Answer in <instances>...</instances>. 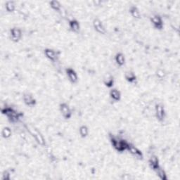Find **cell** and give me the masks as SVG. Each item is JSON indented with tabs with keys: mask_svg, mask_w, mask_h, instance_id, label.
Returning <instances> with one entry per match:
<instances>
[{
	"mask_svg": "<svg viewBox=\"0 0 180 180\" xmlns=\"http://www.w3.org/2000/svg\"><path fill=\"white\" fill-rule=\"evenodd\" d=\"M124 78L129 83H134L137 81V76L133 71H127L124 73Z\"/></svg>",
	"mask_w": 180,
	"mask_h": 180,
	"instance_id": "9a60e30c",
	"label": "cell"
},
{
	"mask_svg": "<svg viewBox=\"0 0 180 180\" xmlns=\"http://www.w3.org/2000/svg\"><path fill=\"white\" fill-rule=\"evenodd\" d=\"M110 97L111 98L113 101H119L121 99V94L120 91H118L117 89L113 88L110 91Z\"/></svg>",
	"mask_w": 180,
	"mask_h": 180,
	"instance_id": "2e32d148",
	"label": "cell"
},
{
	"mask_svg": "<svg viewBox=\"0 0 180 180\" xmlns=\"http://www.w3.org/2000/svg\"><path fill=\"white\" fill-rule=\"evenodd\" d=\"M93 26L97 32L101 35H105L106 33V30L102 22L99 18H95L93 21Z\"/></svg>",
	"mask_w": 180,
	"mask_h": 180,
	"instance_id": "9c48e42d",
	"label": "cell"
},
{
	"mask_svg": "<svg viewBox=\"0 0 180 180\" xmlns=\"http://www.w3.org/2000/svg\"><path fill=\"white\" fill-rule=\"evenodd\" d=\"M26 127L27 131L29 132L30 134H31L33 137H34V139H35V141L37 142V143L39 145H40L41 146H45L46 142L43 137V135L41 134V133L39 131L36 127H35L34 126H32V124H26Z\"/></svg>",
	"mask_w": 180,
	"mask_h": 180,
	"instance_id": "3957f363",
	"label": "cell"
},
{
	"mask_svg": "<svg viewBox=\"0 0 180 180\" xmlns=\"http://www.w3.org/2000/svg\"><path fill=\"white\" fill-rule=\"evenodd\" d=\"M11 40L14 42H17L22 37V31L18 27H13L10 30Z\"/></svg>",
	"mask_w": 180,
	"mask_h": 180,
	"instance_id": "52a82bcc",
	"label": "cell"
},
{
	"mask_svg": "<svg viewBox=\"0 0 180 180\" xmlns=\"http://www.w3.org/2000/svg\"><path fill=\"white\" fill-rule=\"evenodd\" d=\"M115 61L119 66H124V63H125V57H124V55L123 53H121V52L116 54L115 56Z\"/></svg>",
	"mask_w": 180,
	"mask_h": 180,
	"instance_id": "e0dca14e",
	"label": "cell"
},
{
	"mask_svg": "<svg viewBox=\"0 0 180 180\" xmlns=\"http://www.w3.org/2000/svg\"><path fill=\"white\" fill-rule=\"evenodd\" d=\"M12 130L9 127H5L3 128L2 131V136L4 139H9L12 136Z\"/></svg>",
	"mask_w": 180,
	"mask_h": 180,
	"instance_id": "603a6c76",
	"label": "cell"
},
{
	"mask_svg": "<svg viewBox=\"0 0 180 180\" xmlns=\"http://www.w3.org/2000/svg\"><path fill=\"white\" fill-rule=\"evenodd\" d=\"M2 114L7 116L11 123H17V122H18V120H20L22 116H23V114H22L21 113H18V111H16L15 109H13V108L11 107L2 108Z\"/></svg>",
	"mask_w": 180,
	"mask_h": 180,
	"instance_id": "7a4b0ae2",
	"label": "cell"
},
{
	"mask_svg": "<svg viewBox=\"0 0 180 180\" xmlns=\"http://www.w3.org/2000/svg\"><path fill=\"white\" fill-rule=\"evenodd\" d=\"M129 13L132 15L133 18L135 19H140L141 18V13L138 8L135 6H131L129 8Z\"/></svg>",
	"mask_w": 180,
	"mask_h": 180,
	"instance_id": "d6986e66",
	"label": "cell"
},
{
	"mask_svg": "<svg viewBox=\"0 0 180 180\" xmlns=\"http://www.w3.org/2000/svg\"><path fill=\"white\" fill-rule=\"evenodd\" d=\"M150 20L155 28L158 30L163 29V22L162 20V18L160 17L159 15H153V16H151Z\"/></svg>",
	"mask_w": 180,
	"mask_h": 180,
	"instance_id": "ba28073f",
	"label": "cell"
},
{
	"mask_svg": "<svg viewBox=\"0 0 180 180\" xmlns=\"http://www.w3.org/2000/svg\"><path fill=\"white\" fill-rule=\"evenodd\" d=\"M154 171L156 172L157 176L160 179H162V180L168 179V177H167V174H166L165 171L163 170L160 166H159L158 168H157Z\"/></svg>",
	"mask_w": 180,
	"mask_h": 180,
	"instance_id": "ffe728a7",
	"label": "cell"
},
{
	"mask_svg": "<svg viewBox=\"0 0 180 180\" xmlns=\"http://www.w3.org/2000/svg\"><path fill=\"white\" fill-rule=\"evenodd\" d=\"M155 115H156V118L159 121L162 122L165 120V110L163 104L159 103L156 105V107H155Z\"/></svg>",
	"mask_w": 180,
	"mask_h": 180,
	"instance_id": "277c9868",
	"label": "cell"
},
{
	"mask_svg": "<svg viewBox=\"0 0 180 180\" xmlns=\"http://www.w3.org/2000/svg\"><path fill=\"white\" fill-rule=\"evenodd\" d=\"M60 111L63 117L65 119H70L72 116V110L69 107L68 104L66 103H62L59 106Z\"/></svg>",
	"mask_w": 180,
	"mask_h": 180,
	"instance_id": "8992f818",
	"label": "cell"
},
{
	"mask_svg": "<svg viewBox=\"0 0 180 180\" xmlns=\"http://www.w3.org/2000/svg\"><path fill=\"white\" fill-rule=\"evenodd\" d=\"M66 75H67L68 80H70L71 82L75 84V83H77V81H78V76H77V74L73 68H66Z\"/></svg>",
	"mask_w": 180,
	"mask_h": 180,
	"instance_id": "30bf717a",
	"label": "cell"
},
{
	"mask_svg": "<svg viewBox=\"0 0 180 180\" xmlns=\"http://www.w3.org/2000/svg\"><path fill=\"white\" fill-rule=\"evenodd\" d=\"M69 27L72 31L74 32H78L80 30L79 22L75 19H73V20L69 21Z\"/></svg>",
	"mask_w": 180,
	"mask_h": 180,
	"instance_id": "ac0fdd59",
	"label": "cell"
},
{
	"mask_svg": "<svg viewBox=\"0 0 180 180\" xmlns=\"http://www.w3.org/2000/svg\"><path fill=\"white\" fill-rule=\"evenodd\" d=\"M127 151H128L130 153H131L133 156H134L136 158L139 160H142L144 158V155L142 152L141 151L139 148H137L134 145L132 144L129 143L128 146H127Z\"/></svg>",
	"mask_w": 180,
	"mask_h": 180,
	"instance_id": "5b68a950",
	"label": "cell"
},
{
	"mask_svg": "<svg viewBox=\"0 0 180 180\" xmlns=\"http://www.w3.org/2000/svg\"><path fill=\"white\" fill-rule=\"evenodd\" d=\"M104 83L107 87L111 88L114 85V77L110 74H106L104 77Z\"/></svg>",
	"mask_w": 180,
	"mask_h": 180,
	"instance_id": "5bb4252c",
	"label": "cell"
},
{
	"mask_svg": "<svg viewBox=\"0 0 180 180\" xmlns=\"http://www.w3.org/2000/svg\"><path fill=\"white\" fill-rule=\"evenodd\" d=\"M49 4H50V6L52 9H53L54 11H56V12H60L61 10L62 9L61 4L60 2L58 1H51L50 2H49Z\"/></svg>",
	"mask_w": 180,
	"mask_h": 180,
	"instance_id": "7402d4cb",
	"label": "cell"
},
{
	"mask_svg": "<svg viewBox=\"0 0 180 180\" xmlns=\"http://www.w3.org/2000/svg\"><path fill=\"white\" fill-rule=\"evenodd\" d=\"M79 133L80 136L82 138H86L89 134V129L88 127L86 125H82L80 126L79 129Z\"/></svg>",
	"mask_w": 180,
	"mask_h": 180,
	"instance_id": "cb8c5ba5",
	"label": "cell"
},
{
	"mask_svg": "<svg viewBox=\"0 0 180 180\" xmlns=\"http://www.w3.org/2000/svg\"><path fill=\"white\" fill-rule=\"evenodd\" d=\"M5 9L8 12L12 13L15 11L16 9V4L13 1H8L5 4Z\"/></svg>",
	"mask_w": 180,
	"mask_h": 180,
	"instance_id": "44dd1931",
	"label": "cell"
},
{
	"mask_svg": "<svg viewBox=\"0 0 180 180\" xmlns=\"http://www.w3.org/2000/svg\"><path fill=\"white\" fill-rule=\"evenodd\" d=\"M110 141L111 142L113 147L118 152L122 153V152H124L127 149L129 142H127L125 139H123V138L110 134Z\"/></svg>",
	"mask_w": 180,
	"mask_h": 180,
	"instance_id": "6da1fadb",
	"label": "cell"
},
{
	"mask_svg": "<svg viewBox=\"0 0 180 180\" xmlns=\"http://www.w3.org/2000/svg\"><path fill=\"white\" fill-rule=\"evenodd\" d=\"M11 178V174L8 170H5L2 173V179L3 180H9Z\"/></svg>",
	"mask_w": 180,
	"mask_h": 180,
	"instance_id": "484cf974",
	"label": "cell"
},
{
	"mask_svg": "<svg viewBox=\"0 0 180 180\" xmlns=\"http://www.w3.org/2000/svg\"><path fill=\"white\" fill-rule=\"evenodd\" d=\"M44 55L48 59H49L51 61L55 62L58 59V54L57 52L55 51L54 49H45L44 51Z\"/></svg>",
	"mask_w": 180,
	"mask_h": 180,
	"instance_id": "7c38bea8",
	"label": "cell"
},
{
	"mask_svg": "<svg viewBox=\"0 0 180 180\" xmlns=\"http://www.w3.org/2000/svg\"><path fill=\"white\" fill-rule=\"evenodd\" d=\"M23 101H24L25 104L29 107L35 106L36 104H37L36 99L29 93L24 94L23 96Z\"/></svg>",
	"mask_w": 180,
	"mask_h": 180,
	"instance_id": "8fae6325",
	"label": "cell"
},
{
	"mask_svg": "<svg viewBox=\"0 0 180 180\" xmlns=\"http://www.w3.org/2000/svg\"><path fill=\"white\" fill-rule=\"evenodd\" d=\"M156 77L160 80H163L166 76V73L164 70L163 69H158L156 72Z\"/></svg>",
	"mask_w": 180,
	"mask_h": 180,
	"instance_id": "d4e9b609",
	"label": "cell"
},
{
	"mask_svg": "<svg viewBox=\"0 0 180 180\" xmlns=\"http://www.w3.org/2000/svg\"><path fill=\"white\" fill-rule=\"evenodd\" d=\"M148 165L152 170H155L157 168H158L159 165V160L156 156H151L148 159Z\"/></svg>",
	"mask_w": 180,
	"mask_h": 180,
	"instance_id": "4fadbf2b",
	"label": "cell"
}]
</instances>
